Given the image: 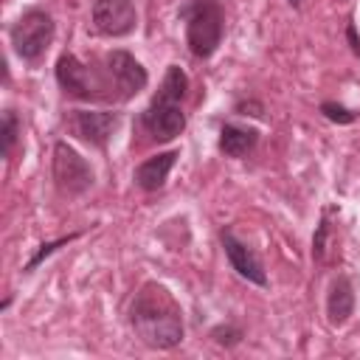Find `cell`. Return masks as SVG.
<instances>
[{"label": "cell", "mask_w": 360, "mask_h": 360, "mask_svg": "<svg viewBox=\"0 0 360 360\" xmlns=\"http://www.w3.org/2000/svg\"><path fill=\"white\" fill-rule=\"evenodd\" d=\"M287 3H290L292 8H298V6H301V0H287Z\"/></svg>", "instance_id": "44dd1931"}, {"label": "cell", "mask_w": 360, "mask_h": 360, "mask_svg": "<svg viewBox=\"0 0 360 360\" xmlns=\"http://www.w3.org/2000/svg\"><path fill=\"white\" fill-rule=\"evenodd\" d=\"M174 160H177V152L169 149V152H158L152 158H146L138 169H135V186L143 188V191H158L166 186L169 180V172L174 169Z\"/></svg>", "instance_id": "7c38bea8"}, {"label": "cell", "mask_w": 360, "mask_h": 360, "mask_svg": "<svg viewBox=\"0 0 360 360\" xmlns=\"http://www.w3.org/2000/svg\"><path fill=\"white\" fill-rule=\"evenodd\" d=\"M329 231H332V225H329V211H323V217H321V222H318V228H315V236H312V259H315V262H323V259H326Z\"/></svg>", "instance_id": "9a60e30c"}, {"label": "cell", "mask_w": 360, "mask_h": 360, "mask_svg": "<svg viewBox=\"0 0 360 360\" xmlns=\"http://www.w3.org/2000/svg\"><path fill=\"white\" fill-rule=\"evenodd\" d=\"M53 34H56L53 17L42 8H28L8 31L14 53L25 62H37L48 51V45L53 42Z\"/></svg>", "instance_id": "5b68a950"}, {"label": "cell", "mask_w": 360, "mask_h": 360, "mask_svg": "<svg viewBox=\"0 0 360 360\" xmlns=\"http://www.w3.org/2000/svg\"><path fill=\"white\" fill-rule=\"evenodd\" d=\"M93 25L101 37H127L138 25L132 0H93Z\"/></svg>", "instance_id": "ba28073f"}, {"label": "cell", "mask_w": 360, "mask_h": 360, "mask_svg": "<svg viewBox=\"0 0 360 360\" xmlns=\"http://www.w3.org/2000/svg\"><path fill=\"white\" fill-rule=\"evenodd\" d=\"M354 312V284L349 276H335L326 292V321L343 326Z\"/></svg>", "instance_id": "8fae6325"}, {"label": "cell", "mask_w": 360, "mask_h": 360, "mask_svg": "<svg viewBox=\"0 0 360 360\" xmlns=\"http://www.w3.org/2000/svg\"><path fill=\"white\" fill-rule=\"evenodd\" d=\"M259 143V129L253 127H239V124H222L219 127V152L228 158H245L256 149Z\"/></svg>", "instance_id": "4fadbf2b"}, {"label": "cell", "mask_w": 360, "mask_h": 360, "mask_svg": "<svg viewBox=\"0 0 360 360\" xmlns=\"http://www.w3.org/2000/svg\"><path fill=\"white\" fill-rule=\"evenodd\" d=\"M219 242H222V250H225L231 267L236 270V276H242L245 281H250L256 287H267L264 264H262V259L256 256V250L250 245H245L242 239H236L233 231H219Z\"/></svg>", "instance_id": "30bf717a"}, {"label": "cell", "mask_w": 360, "mask_h": 360, "mask_svg": "<svg viewBox=\"0 0 360 360\" xmlns=\"http://www.w3.org/2000/svg\"><path fill=\"white\" fill-rule=\"evenodd\" d=\"M51 174H53V186L65 197H79V194H84L93 186V169H90V163L68 141H56L53 143Z\"/></svg>", "instance_id": "8992f818"}, {"label": "cell", "mask_w": 360, "mask_h": 360, "mask_svg": "<svg viewBox=\"0 0 360 360\" xmlns=\"http://www.w3.org/2000/svg\"><path fill=\"white\" fill-rule=\"evenodd\" d=\"M186 20V45L197 59H208L217 53L225 34V11L219 0H191L180 8Z\"/></svg>", "instance_id": "277c9868"}, {"label": "cell", "mask_w": 360, "mask_h": 360, "mask_svg": "<svg viewBox=\"0 0 360 360\" xmlns=\"http://www.w3.org/2000/svg\"><path fill=\"white\" fill-rule=\"evenodd\" d=\"M56 82L70 98H79V101H118L107 65L96 70L84 65L76 53H62L56 59Z\"/></svg>", "instance_id": "3957f363"}, {"label": "cell", "mask_w": 360, "mask_h": 360, "mask_svg": "<svg viewBox=\"0 0 360 360\" xmlns=\"http://www.w3.org/2000/svg\"><path fill=\"white\" fill-rule=\"evenodd\" d=\"M346 39H349V48H352V53H354V56H360V37H357V28H354V22H349V25H346Z\"/></svg>", "instance_id": "ffe728a7"}, {"label": "cell", "mask_w": 360, "mask_h": 360, "mask_svg": "<svg viewBox=\"0 0 360 360\" xmlns=\"http://www.w3.org/2000/svg\"><path fill=\"white\" fill-rule=\"evenodd\" d=\"M211 338H214V343H219V346H236V343L242 340V329L233 326V323H219V326L211 329Z\"/></svg>", "instance_id": "ac0fdd59"}, {"label": "cell", "mask_w": 360, "mask_h": 360, "mask_svg": "<svg viewBox=\"0 0 360 360\" xmlns=\"http://www.w3.org/2000/svg\"><path fill=\"white\" fill-rule=\"evenodd\" d=\"M186 90H188V76L183 73L180 65H169L158 96L152 98V104H149V107L143 110V115H141L146 132H149L155 141H163V143H166V141H174V138L186 129V112H183V107H180Z\"/></svg>", "instance_id": "7a4b0ae2"}, {"label": "cell", "mask_w": 360, "mask_h": 360, "mask_svg": "<svg viewBox=\"0 0 360 360\" xmlns=\"http://www.w3.org/2000/svg\"><path fill=\"white\" fill-rule=\"evenodd\" d=\"M233 110H236L239 115H253V118H259V115L264 112V107H262L259 101H239Z\"/></svg>", "instance_id": "d6986e66"}, {"label": "cell", "mask_w": 360, "mask_h": 360, "mask_svg": "<svg viewBox=\"0 0 360 360\" xmlns=\"http://www.w3.org/2000/svg\"><path fill=\"white\" fill-rule=\"evenodd\" d=\"M76 236H79V233H68V236H59V239H53V242H45V245H39V250H37V253L31 256V262L25 264V273H31V270H37V267H39V264H42V262H45V259H48V256L53 253V250H59L62 245H68V242H73Z\"/></svg>", "instance_id": "2e32d148"}, {"label": "cell", "mask_w": 360, "mask_h": 360, "mask_svg": "<svg viewBox=\"0 0 360 360\" xmlns=\"http://www.w3.org/2000/svg\"><path fill=\"white\" fill-rule=\"evenodd\" d=\"M121 115L118 112H98V110H73L70 112V129L79 141L104 149L112 132L118 129Z\"/></svg>", "instance_id": "9c48e42d"}, {"label": "cell", "mask_w": 360, "mask_h": 360, "mask_svg": "<svg viewBox=\"0 0 360 360\" xmlns=\"http://www.w3.org/2000/svg\"><path fill=\"white\" fill-rule=\"evenodd\" d=\"M321 112H323V118H329L332 124H354V118H357V112H352L349 107H343V104H338V101H323V104H321Z\"/></svg>", "instance_id": "e0dca14e"}, {"label": "cell", "mask_w": 360, "mask_h": 360, "mask_svg": "<svg viewBox=\"0 0 360 360\" xmlns=\"http://www.w3.org/2000/svg\"><path fill=\"white\" fill-rule=\"evenodd\" d=\"M0 135H3V158H8L14 152V143H17V135H20V118H17L14 110H6L3 112Z\"/></svg>", "instance_id": "5bb4252c"}, {"label": "cell", "mask_w": 360, "mask_h": 360, "mask_svg": "<svg viewBox=\"0 0 360 360\" xmlns=\"http://www.w3.org/2000/svg\"><path fill=\"white\" fill-rule=\"evenodd\" d=\"M104 65H107L110 79L115 84L118 101H129L132 96H138L149 84V76H146L143 65L132 53H127V51H110L104 56Z\"/></svg>", "instance_id": "52a82bcc"}, {"label": "cell", "mask_w": 360, "mask_h": 360, "mask_svg": "<svg viewBox=\"0 0 360 360\" xmlns=\"http://www.w3.org/2000/svg\"><path fill=\"white\" fill-rule=\"evenodd\" d=\"M129 326L149 349H174L183 340V309L163 284L146 281L129 304Z\"/></svg>", "instance_id": "6da1fadb"}]
</instances>
